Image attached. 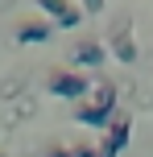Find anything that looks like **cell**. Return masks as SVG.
<instances>
[{
    "instance_id": "6da1fadb",
    "label": "cell",
    "mask_w": 153,
    "mask_h": 157,
    "mask_svg": "<svg viewBox=\"0 0 153 157\" xmlns=\"http://www.w3.org/2000/svg\"><path fill=\"white\" fill-rule=\"evenodd\" d=\"M95 87H91V78L75 75V71H54L50 75V95H62V99H83V95H91Z\"/></svg>"
},
{
    "instance_id": "7a4b0ae2",
    "label": "cell",
    "mask_w": 153,
    "mask_h": 157,
    "mask_svg": "<svg viewBox=\"0 0 153 157\" xmlns=\"http://www.w3.org/2000/svg\"><path fill=\"white\" fill-rule=\"evenodd\" d=\"M128 136H132V116H112V124L104 128V141L95 145L99 157H116L124 145H128Z\"/></svg>"
},
{
    "instance_id": "3957f363",
    "label": "cell",
    "mask_w": 153,
    "mask_h": 157,
    "mask_svg": "<svg viewBox=\"0 0 153 157\" xmlns=\"http://www.w3.org/2000/svg\"><path fill=\"white\" fill-rule=\"evenodd\" d=\"M37 4L46 8L50 17H54V25H58V29H75V25L83 21V13L71 4V0H37Z\"/></svg>"
},
{
    "instance_id": "277c9868",
    "label": "cell",
    "mask_w": 153,
    "mask_h": 157,
    "mask_svg": "<svg viewBox=\"0 0 153 157\" xmlns=\"http://www.w3.org/2000/svg\"><path fill=\"white\" fill-rule=\"evenodd\" d=\"M91 103H95L99 112H108V116H116V83L99 78V87L91 91Z\"/></svg>"
},
{
    "instance_id": "5b68a950",
    "label": "cell",
    "mask_w": 153,
    "mask_h": 157,
    "mask_svg": "<svg viewBox=\"0 0 153 157\" xmlns=\"http://www.w3.org/2000/svg\"><path fill=\"white\" fill-rule=\"evenodd\" d=\"M108 50H112L120 62H137V41L128 37V29H116V37H112V46H108Z\"/></svg>"
},
{
    "instance_id": "8992f818",
    "label": "cell",
    "mask_w": 153,
    "mask_h": 157,
    "mask_svg": "<svg viewBox=\"0 0 153 157\" xmlns=\"http://www.w3.org/2000/svg\"><path fill=\"white\" fill-rule=\"evenodd\" d=\"M75 120H79V124H87V128H108V124H112V116H108V112H99L95 103H79Z\"/></svg>"
},
{
    "instance_id": "52a82bcc",
    "label": "cell",
    "mask_w": 153,
    "mask_h": 157,
    "mask_svg": "<svg viewBox=\"0 0 153 157\" xmlns=\"http://www.w3.org/2000/svg\"><path fill=\"white\" fill-rule=\"evenodd\" d=\"M108 58V46H99V41H83L79 50H75V62L79 66H99Z\"/></svg>"
},
{
    "instance_id": "ba28073f",
    "label": "cell",
    "mask_w": 153,
    "mask_h": 157,
    "mask_svg": "<svg viewBox=\"0 0 153 157\" xmlns=\"http://www.w3.org/2000/svg\"><path fill=\"white\" fill-rule=\"evenodd\" d=\"M46 37H50V25H46V21H37V17L17 25V41H46Z\"/></svg>"
},
{
    "instance_id": "9c48e42d",
    "label": "cell",
    "mask_w": 153,
    "mask_h": 157,
    "mask_svg": "<svg viewBox=\"0 0 153 157\" xmlns=\"http://www.w3.org/2000/svg\"><path fill=\"white\" fill-rule=\"evenodd\" d=\"M83 13H91V17H99V13H104V0H83Z\"/></svg>"
},
{
    "instance_id": "30bf717a",
    "label": "cell",
    "mask_w": 153,
    "mask_h": 157,
    "mask_svg": "<svg viewBox=\"0 0 153 157\" xmlns=\"http://www.w3.org/2000/svg\"><path fill=\"white\" fill-rule=\"evenodd\" d=\"M75 157H99L95 145H75Z\"/></svg>"
},
{
    "instance_id": "8fae6325",
    "label": "cell",
    "mask_w": 153,
    "mask_h": 157,
    "mask_svg": "<svg viewBox=\"0 0 153 157\" xmlns=\"http://www.w3.org/2000/svg\"><path fill=\"white\" fill-rule=\"evenodd\" d=\"M46 157H75V149H62V145H50Z\"/></svg>"
},
{
    "instance_id": "7c38bea8",
    "label": "cell",
    "mask_w": 153,
    "mask_h": 157,
    "mask_svg": "<svg viewBox=\"0 0 153 157\" xmlns=\"http://www.w3.org/2000/svg\"><path fill=\"white\" fill-rule=\"evenodd\" d=\"M0 157H4V153H0Z\"/></svg>"
}]
</instances>
